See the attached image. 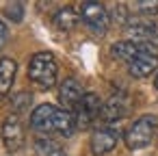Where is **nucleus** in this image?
I'll list each match as a JSON object with an SVG mask.
<instances>
[{
    "instance_id": "f257e3e1",
    "label": "nucleus",
    "mask_w": 158,
    "mask_h": 156,
    "mask_svg": "<svg viewBox=\"0 0 158 156\" xmlns=\"http://www.w3.org/2000/svg\"><path fill=\"white\" fill-rule=\"evenodd\" d=\"M31 126L33 130L50 137V134H59L63 139H69L76 130V119L74 113L59 108L54 104H39L33 113H31Z\"/></svg>"
},
{
    "instance_id": "f03ea898",
    "label": "nucleus",
    "mask_w": 158,
    "mask_h": 156,
    "mask_svg": "<svg viewBox=\"0 0 158 156\" xmlns=\"http://www.w3.org/2000/svg\"><path fill=\"white\" fill-rule=\"evenodd\" d=\"M56 74H59V65L52 52H37L31 57L28 63V78L41 87V89H50L56 82Z\"/></svg>"
},
{
    "instance_id": "7ed1b4c3",
    "label": "nucleus",
    "mask_w": 158,
    "mask_h": 156,
    "mask_svg": "<svg viewBox=\"0 0 158 156\" xmlns=\"http://www.w3.org/2000/svg\"><path fill=\"white\" fill-rule=\"evenodd\" d=\"M156 132H158V119H156V115H141L139 119H134L130 124V128L123 134L126 147L132 150V152L134 150H143V147H147L154 141Z\"/></svg>"
},
{
    "instance_id": "20e7f679",
    "label": "nucleus",
    "mask_w": 158,
    "mask_h": 156,
    "mask_svg": "<svg viewBox=\"0 0 158 156\" xmlns=\"http://www.w3.org/2000/svg\"><path fill=\"white\" fill-rule=\"evenodd\" d=\"M80 20L93 35H106L110 26V13L102 2H82L80 5Z\"/></svg>"
},
{
    "instance_id": "39448f33",
    "label": "nucleus",
    "mask_w": 158,
    "mask_h": 156,
    "mask_svg": "<svg viewBox=\"0 0 158 156\" xmlns=\"http://www.w3.org/2000/svg\"><path fill=\"white\" fill-rule=\"evenodd\" d=\"M102 100L98 93H85V98L80 100L78 108L74 111V119H76V128L78 130H89L100 121V111H102Z\"/></svg>"
},
{
    "instance_id": "423d86ee",
    "label": "nucleus",
    "mask_w": 158,
    "mask_h": 156,
    "mask_svg": "<svg viewBox=\"0 0 158 156\" xmlns=\"http://www.w3.org/2000/svg\"><path fill=\"white\" fill-rule=\"evenodd\" d=\"M130 41H145V44H158V20L154 18H141L132 15L130 22L123 26Z\"/></svg>"
},
{
    "instance_id": "0eeeda50",
    "label": "nucleus",
    "mask_w": 158,
    "mask_h": 156,
    "mask_svg": "<svg viewBox=\"0 0 158 156\" xmlns=\"http://www.w3.org/2000/svg\"><path fill=\"white\" fill-rule=\"evenodd\" d=\"M24 141H26V137H24V126H22L20 117L9 115L5 119V124H2V143L7 147V152L9 154L20 152L24 147Z\"/></svg>"
},
{
    "instance_id": "6e6552de",
    "label": "nucleus",
    "mask_w": 158,
    "mask_h": 156,
    "mask_svg": "<svg viewBox=\"0 0 158 156\" xmlns=\"http://www.w3.org/2000/svg\"><path fill=\"white\" fill-rule=\"evenodd\" d=\"M117 141H119V130L115 126H100L91 134V152L95 156H104L115 150Z\"/></svg>"
},
{
    "instance_id": "1a4fd4ad",
    "label": "nucleus",
    "mask_w": 158,
    "mask_h": 156,
    "mask_svg": "<svg viewBox=\"0 0 158 156\" xmlns=\"http://www.w3.org/2000/svg\"><path fill=\"white\" fill-rule=\"evenodd\" d=\"M85 98V89L80 87V82L76 78H65L59 87V100H61V106L69 113H74L80 104V100Z\"/></svg>"
},
{
    "instance_id": "9d476101",
    "label": "nucleus",
    "mask_w": 158,
    "mask_h": 156,
    "mask_svg": "<svg viewBox=\"0 0 158 156\" xmlns=\"http://www.w3.org/2000/svg\"><path fill=\"white\" fill-rule=\"evenodd\" d=\"M156 70H158V54H152V52H143L132 63H128V72L134 78H147Z\"/></svg>"
},
{
    "instance_id": "9b49d317",
    "label": "nucleus",
    "mask_w": 158,
    "mask_h": 156,
    "mask_svg": "<svg viewBox=\"0 0 158 156\" xmlns=\"http://www.w3.org/2000/svg\"><path fill=\"white\" fill-rule=\"evenodd\" d=\"M126 104L121 98H110L102 104V111H100V124L102 126H113L115 121L123 119L126 117Z\"/></svg>"
},
{
    "instance_id": "f8f14e48",
    "label": "nucleus",
    "mask_w": 158,
    "mask_h": 156,
    "mask_svg": "<svg viewBox=\"0 0 158 156\" xmlns=\"http://www.w3.org/2000/svg\"><path fill=\"white\" fill-rule=\"evenodd\" d=\"M18 63L13 59H0V100H5L15 82Z\"/></svg>"
},
{
    "instance_id": "ddd939ff",
    "label": "nucleus",
    "mask_w": 158,
    "mask_h": 156,
    "mask_svg": "<svg viewBox=\"0 0 158 156\" xmlns=\"http://www.w3.org/2000/svg\"><path fill=\"white\" fill-rule=\"evenodd\" d=\"M78 24H80V15H78L72 7H63V9H59V11L54 13V26H56L59 31H63V33L74 31Z\"/></svg>"
},
{
    "instance_id": "4468645a",
    "label": "nucleus",
    "mask_w": 158,
    "mask_h": 156,
    "mask_svg": "<svg viewBox=\"0 0 158 156\" xmlns=\"http://www.w3.org/2000/svg\"><path fill=\"white\" fill-rule=\"evenodd\" d=\"M35 152H37L39 156H63L61 145H59L54 139L46 137V134H41V137L35 139Z\"/></svg>"
},
{
    "instance_id": "2eb2a0df",
    "label": "nucleus",
    "mask_w": 158,
    "mask_h": 156,
    "mask_svg": "<svg viewBox=\"0 0 158 156\" xmlns=\"http://www.w3.org/2000/svg\"><path fill=\"white\" fill-rule=\"evenodd\" d=\"M128 7L134 9L141 18H154L158 13V2H156V0H139V2H132Z\"/></svg>"
},
{
    "instance_id": "dca6fc26",
    "label": "nucleus",
    "mask_w": 158,
    "mask_h": 156,
    "mask_svg": "<svg viewBox=\"0 0 158 156\" xmlns=\"http://www.w3.org/2000/svg\"><path fill=\"white\" fill-rule=\"evenodd\" d=\"M5 15L11 20V22H22L24 20V5L22 2H9L5 7Z\"/></svg>"
},
{
    "instance_id": "f3484780",
    "label": "nucleus",
    "mask_w": 158,
    "mask_h": 156,
    "mask_svg": "<svg viewBox=\"0 0 158 156\" xmlns=\"http://www.w3.org/2000/svg\"><path fill=\"white\" fill-rule=\"evenodd\" d=\"M128 5H123V2H119V5H115V11H113V20L115 22H119L121 26H126L128 22H130V18H132V13H128Z\"/></svg>"
},
{
    "instance_id": "a211bd4d",
    "label": "nucleus",
    "mask_w": 158,
    "mask_h": 156,
    "mask_svg": "<svg viewBox=\"0 0 158 156\" xmlns=\"http://www.w3.org/2000/svg\"><path fill=\"white\" fill-rule=\"evenodd\" d=\"M31 100H33L31 93H26V91L18 93V95L13 98V108H15V113H24V111L31 106Z\"/></svg>"
},
{
    "instance_id": "6ab92c4d",
    "label": "nucleus",
    "mask_w": 158,
    "mask_h": 156,
    "mask_svg": "<svg viewBox=\"0 0 158 156\" xmlns=\"http://www.w3.org/2000/svg\"><path fill=\"white\" fill-rule=\"evenodd\" d=\"M5 41H7V26H5V22H2V20H0V50H2Z\"/></svg>"
},
{
    "instance_id": "aec40b11",
    "label": "nucleus",
    "mask_w": 158,
    "mask_h": 156,
    "mask_svg": "<svg viewBox=\"0 0 158 156\" xmlns=\"http://www.w3.org/2000/svg\"><path fill=\"white\" fill-rule=\"evenodd\" d=\"M154 87H156V89H158V76H156V80H154Z\"/></svg>"
},
{
    "instance_id": "412c9836",
    "label": "nucleus",
    "mask_w": 158,
    "mask_h": 156,
    "mask_svg": "<svg viewBox=\"0 0 158 156\" xmlns=\"http://www.w3.org/2000/svg\"><path fill=\"white\" fill-rule=\"evenodd\" d=\"M63 156H65V154H63Z\"/></svg>"
}]
</instances>
